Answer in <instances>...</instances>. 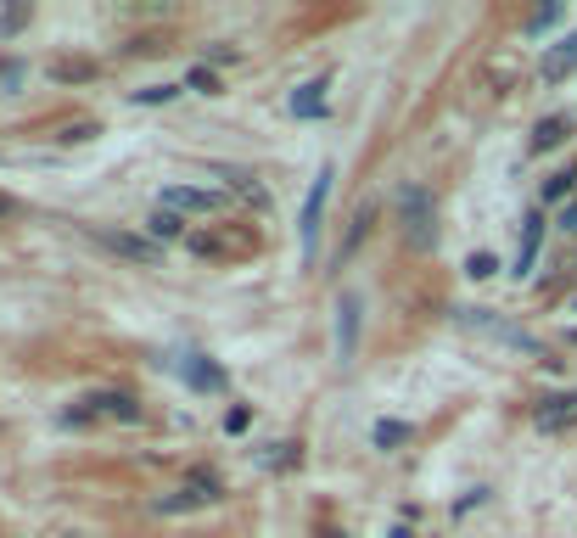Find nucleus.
Masks as SVG:
<instances>
[{"mask_svg": "<svg viewBox=\"0 0 577 538\" xmlns=\"http://www.w3.org/2000/svg\"><path fill=\"white\" fill-rule=\"evenodd\" d=\"M533 421L544 426V432H566V426H577V393H555V398H544L533 410Z\"/></svg>", "mask_w": 577, "mask_h": 538, "instance_id": "nucleus-7", "label": "nucleus"}, {"mask_svg": "<svg viewBox=\"0 0 577 538\" xmlns=\"http://www.w3.org/2000/svg\"><path fill=\"white\" fill-rule=\"evenodd\" d=\"M353 342H359V298L342 292L337 298V354L353 359Z\"/></svg>", "mask_w": 577, "mask_h": 538, "instance_id": "nucleus-9", "label": "nucleus"}, {"mask_svg": "<svg viewBox=\"0 0 577 538\" xmlns=\"http://www.w3.org/2000/svg\"><path fill=\"white\" fill-rule=\"evenodd\" d=\"M460 320H465V326H482L488 337L510 342V348H521V354H538V342L527 337V331H516V326H499V320H482V309H460Z\"/></svg>", "mask_w": 577, "mask_h": 538, "instance_id": "nucleus-8", "label": "nucleus"}, {"mask_svg": "<svg viewBox=\"0 0 577 538\" xmlns=\"http://www.w3.org/2000/svg\"><path fill=\"white\" fill-rule=\"evenodd\" d=\"M219 494H225V488H219V477H213V471H191V477L180 482V494H174V499H157V510H191V505H213Z\"/></svg>", "mask_w": 577, "mask_h": 538, "instance_id": "nucleus-4", "label": "nucleus"}, {"mask_svg": "<svg viewBox=\"0 0 577 538\" xmlns=\"http://www.w3.org/2000/svg\"><path fill=\"white\" fill-rule=\"evenodd\" d=\"M572 180L577 174H555V180L544 185V202H555V197H566V191H572Z\"/></svg>", "mask_w": 577, "mask_h": 538, "instance_id": "nucleus-20", "label": "nucleus"}, {"mask_svg": "<svg viewBox=\"0 0 577 538\" xmlns=\"http://www.w3.org/2000/svg\"><path fill=\"white\" fill-rule=\"evenodd\" d=\"M185 370H191V382H197V387H219V370H213V365H202V354H191V359H185Z\"/></svg>", "mask_w": 577, "mask_h": 538, "instance_id": "nucleus-18", "label": "nucleus"}, {"mask_svg": "<svg viewBox=\"0 0 577 538\" xmlns=\"http://www.w3.org/2000/svg\"><path fill=\"white\" fill-rule=\"evenodd\" d=\"M404 438H409L404 421H381V426H376V449H398Z\"/></svg>", "mask_w": 577, "mask_h": 538, "instance_id": "nucleus-15", "label": "nucleus"}, {"mask_svg": "<svg viewBox=\"0 0 577 538\" xmlns=\"http://www.w3.org/2000/svg\"><path fill=\"white\" fill-rule=\"evenodd\" d=\"M320 538H342V533H337V527H325V533H320Z\"/></svg>", "mask_w": 577, "mask_h": 538, "instance_id": "nucleus-25", "label": "nucleus"}, {"mask_svg": "<svg viewBox=\"0 0 577 538\" xmlns=\"http://www.w3.org/2000/svg\"><path fill=\"white\" fill-rule=\"evenodd\" d=\"M90 241L107 247V253H118V258H129V264H157V258H163V247H157L152 236H129V230H113V225L90 230Z\"/></svg>", "mask_w": 577, "mask_h": 538, "instance_id": "nucleus-2", "label": "nucleus"}, {"mask_svg": "<svg viewBox=\"0 0 577 538\" xmlns=\"http://www.w3.org/2000/svg\"><path fill=\"white\" fill-rule=\"evenodd\" d=\"M572 68H577V34H566V40L544 57V79H549V85H561V79H566Z\"/></svg>", "mask_w": 577, "mask_h": 538, "instance_id": "nucleus-11", "label": "nucleus"}, {"mask_svg": "<svg viewBox=\"0 0 577 538\" xmlns=\"http://www.w3.org/2000/svg\"><path fill=\"white\" fill-rule=\"evenodd\" d=\"M493 269H499V258H493V253H471V258H465V275H471V281H488Z\"/></svg>", "mask_w": 577, "mask_h": 538, "instance_id": "nucleus-17", "label": "nucleus"}, {"mask_svg": "<svg viewBox=\"0 0 577 538\" xmlns=\"http://www.w3.org/2000/svg\"><path fill=\"white\" fill-rule=\"evenodd\" d=\"M538 241H544V213H527L521 219V253H516V275H527L538 258Z\"/></svg>", "mask_w": 577, "mask_h": 538, "instance_id": "nucleus-10", "label": "nucleus"}, {"mask_svg": "<svg viewBox=\"0 0 577 538\" xmlns=\"http://www.w3.org/2000/svg\"><path fill=\"white\" fill-rule=\"evenodd\" d=\"M561 135H566V118H544V124H538V135H533V152H544V146H561Z\"/></svg>", "mask_w": 577, "mask_h": 538, "instance_id": "nucleus-14", "label": "nucleus"}, {"mask_svg": "<svg viewBox=\"0 0 577 538\" xmlns=\"http://www.w3.org/2000/svg\"><path fill=\"white\" fill-rule=\"evenodd\" d=\"M191 85H197L202 96H213V73H208V68H197V73H191Z\"/></svg>", "mask_w": 577, "mask_h": 538, "instance_id": "nucleus-22", "label": "nucleus"}, {"mask_svg": "<svg viewBox=\"0 0 577 538\" xmlns=\"http://www.w3.org/2000/svg\"><path fill=\"white\" fill-rule=\"evenodd\" d=\"M174 96H180V85H152V90H135V107H163Z\"/></svg>", "mask_w": 577, "mask_h": 538, "instance_id": "nucleus-16", "label": "nucleus"}, {"mask_svg": "<svg viewBox=\"0 0 577 538\" xmlns=\"http://www.w3.org/2000/svg\"><path fill=\"white\" fill-rule=\"evenodd\" d=\"M12 213H17V202H12V197H0V225H6Z\"/></svg>", "mask_w": 577, "mask_h": 538, "instance_id": "nucleus-24", "label": "nucleus"}, {"mask_svg": "<svg viewBox=\"0 0 577 538\" xmlns=\"http://www.w3.org/2000/svg\"><path fill=\"white\" fill-rule=\"evenodd\" d=\"M561 230H572V236H577V202H572V208L561 213Z\"/></svg>", "mask_w": 577, "mask_h": 538, "instance_id": "nucleus-23", "label": "nucleus"}, {"mask_svg": "<svg viewBox=\"0 0 577 538\" xmlns=\"http://www.w3.org/2000/svg\"><path fill=\"white\" fill-rule=\"evenodd\" d=\"M180 230H185V219H180V213H169V208H163V213H152V219H146V236H152L157 247H163V241H174V236H180Z\"/></svg>", "mask_w": 577, "mask_h": 538, "instance_id": "nucleus-13", "label": "nucleus"}, {"mask_svg": "<svg viewBox=\"0 0 577 538\" xmlns=\"http://www.w3.org/2000/svg\"><path fill=\"white\" fill-rule=\"evenodd\" d=\"M320 113H325V85H297L292 118H320Z\"/></svg>", "mask_w": 577, "mask_h": 538, "instance_id": "nucleus-12", "label": "nucleus"}, {"mask_svg": "<svg viewBox=\"0 0 577 538\" xmlns=\"http://www.w3.org/2000/svg\"><path fill=\"white\" fill-rule=\"evenodd\" d=\"M398 219H404V241L415 253H432L437 247V197L426 185H404L398 191Z\"/></svg>", "mask_w": 577, "mask_h": 538, "instance_id": "nucleus-1", "label": "nucleus"}, {"mask_svg": "<svg viewBox=\"0 0 577 538\" xmlns=\"http://www.w3.org/2000/svg\"><path fill=\"white\" fill-rule=\"evenodd\" d=\"M236 191L253 202V208H264V202H269V191H264V185H253V174H236Z\"/></svg>", "mask_w": 577, "mask_h": 538, "instance_id": "nucleus-19", "label": "nucleus"}, {"mask_svg": "<svg viewBox=\"0 0 577 538\" xmlns=\"http://www.w3.org/2000/svg\"><path fill=\"white\" fill-rule=\"evenodd\" d=\"M325 197H331V169H320V180L309 185V202H303V225H297V241H303V258H314V241H320V213Z\"/></svg>", "mask_w": 577, "mask_h": 538, "instance_id": "nucleus-3", "label": "nucleus"}, {"mask_svg": "<svg viewBox=\"0 0 577 538\" xmlns=\"http://www.w3.org/2000/svg\"><path fill=\"white\" fill-rule=\"evenodd\" d=\"M191 253H202V258H219V241H213V236H191Z\"/></svg>", "mask_w": 577, "mask_h": 538, "instance_id": "nucleus-21", "label": "nucleus"}, {"mask_svg": "<svg viewBox=\"0 0 577 538\" xmlns=\"http://www.w3.org/2000/svg\"><path fill=\"white\" fill-rule=\"evenodd\" d=\"M163 208L169 213H219L225 197H219V191H197V185H169V191H163Z\"/></svg>", "mask_w": 577, "mask_h": 538, "instance_id": "nucleus-6", "label": "nucleus"}, {"mask_svg": "<svg viewBox=\"0 0 577 538\" xmlns=\"http://www.w3.org/2000/svg\"><path fill=\"white\" fill-rule=\"evenodd\" d=\"M90 415H113V421L135 426V421H141V404H135V398H124V393H96V398H85V404H79L68 421H90Z\"/></svg>", "mask_w": 577, "mask_h": 538, "instance_id": "nucleus-5", "label": "nucleus"}]
</instances>
